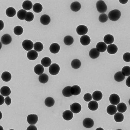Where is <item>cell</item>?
Listing matches in <instances>:
<instances>
[{"instance_id": "obj_1", "label": "cell", "mask_w": 130, "mask_h": 130, "mask_svg": "<svg viewBox=\"0 0 130 130\" xmlns=\"http://www.w3.org/2000/svg\"><path fill=\"white\" fill-rule=\"evenodd\" d=\"M121 16V13L119 10L117 9L111 10L108 13V17L111 21H116L120 19Z\"/></svg>"}, {"instance_id": "obj_2", "label": "cell", "mask_w": 130, "mask_h": 130, "mask_svg": "<svg viewBox=\"0 0 130 130\" xmlns=\"http://www.w3.org/2000/svg\"><path fill=\"white\" fill-rule=\"evenodd\" d=\"M96 8L98 12L104 13L107 10V6L103 1H99L96 3Z\"/></svg>"}, {"instance_id": "obj_3", "label": "cell", "mask_w": 130, "mask_h": 130, "mask_svg": "<svg viewBox=\"0 0 130 130\" xmlns=\"http://www.w3.org/2000/svg\"><path fill=\"white\" fill-rule=\"evenodd\" d=\"M49 72L52 75H56L60 71V67L57 64H52L50 66L49 69Z\"/></svg>"}, {"instance_id": "obj_4", "label": "cell", "mask_w": 130, "mask_h": 130, "mask_svg": "<svg viewBox=\"0 0 130 130\" xmlns=\"http://www.w3.org/2000/svg\"><path fill=\"white\" fill-rule=\"evenodd\" d=\"M23 47L26 51H30L34 47V44L31 40H26L22 43Z\"/></svg>"}, {"instance_id": "obj_5", "label": "cell", "mask_w": 130, "mask_h": 130, "mask_svg": "<svg viewBox=\"0 0 130 130\" xmlns=\"http://www.w3.org/2000/svg\"><path fill=\"white\" fill-rule=\"evenodd\" d=\"M109 101L112 105H117L120 103V98L117 94H112L110 96Z\"/></svg>"}, {"instance_id": "obj_6", "label": "cell", "mask_w": 130, "mask_h": 130, "mask_svg": "<svg viewBox=\"0 0 130 130\" xmlns=\"http://www.w3.org/2000/svg\"><path fill=\"white\" fill-rule=\"evenodd\" d=\"M88 31L87 27L85 25H79L76 28V32L79 35H85L87 33Z\"/></svg>"}, {"instance_id": "obj_7", "label": "cell", "mask_w": 130, "mask_h": 130, "mask_svg": "<svg viewBox=\"0 0 130 130\" xmlns=\"http://www.w3.org/2000/svg\"><path fill=\"white\" fill-rule=\"evenodd\" d=\"M38 118L36 115H29L27 117V121L30 125H34L37 122Z\"/></svg>"}, {"instance_id": "obj_8", "label": "cell", "mask_w": 130, "mask_h": 130, "mask_svg": "<svg viewBox=\"0 0 130 130\" xmlns=\"http://www.w3.org/2000/svg\"><path fill=\"white\" fill-rule=\"evenodd\" d=\"M82 107L78 103H74L70 105V110L73 113L77 114L81 111Z\"/></svg>"}, {"instance_id": "obj_9", "label": "cell", "mask_w": 130, "mask_h": 130, "mask_svg": "<svg viewBox=\"0 0 130 130\" xmlns=\"http://www.w3.org/2000/svg\"><path fill=\"white\" fill-rule=\"evenodd\" d=\"M94 125L93 120L90 118H85L83 121V125L84 127L87 128H90Z\"/></svg>"}, {"instance_id": "obj_10", "label": "cell", "mask_w": 130, "mask_h": 130, "mask_svg": "<svg viewBox=\"0 0 130 130\" xmlns=\"http://www.w3.org/2000/svg\"><path fill=\"white\" fill-rule=\"evenodd\" d=\"M12 41V37L8 34H5L1 38V42L3 44H9Z\"/></svg>"}, {"instance_id": "obj_11", "label": "cell", "mask_w": 130, "mask_h": 130, "mask_svg": "<svg viewBox=\"0 0 130 130\" xmlns=\"http://www.w3.org/2000/svg\"><path fill=\"white\" fill-rule=\"evenodd\" d=\"M38 56L37 52L34 50H31L27 53V56L29 59L30 60H34L37 59Z\"/></svg>"}, {"instance_id": "obj_12", "label": "cell", "mask_w": 130, "mask_h": 130, "mask_svg": "<svg viewBox=\"0 0 130 130\" xmlns=\"http://www.w3.org/2000/svg\"><path fill=\"white\" fill-rule=\"evenodd\" d=\"M62 117L66 121L72 120L73 117V112L71 111L67 110L64 111L62 113Z\"/></svg>"}, {"instance_id": "obj_13", "label": "cell", "mask_w": 130, "mask_h": 130, "mask_svg": "<svg viewBox=\"0 0 130 130\" xmlns=\"http://www.w3.org/2000/svg\"><path fill=\"white\" fill-rule=\"evenodd\" d=\"M107 48V45L103 42H100L96 45V49L99 52L101 53L105 52Z\"/></svg>"}, {"instance_id": "obj_14", "label": "cell", "mask_w": 130, "mask_h": 130, "mask_svg": "<svg viewBox=\"0 0 130 130\" xmlns=\"http://www.w3.org/2000/svg\"><path fill=\"white\" fill-rule=\"evenodd\" d=\"M60 47L59 44L56 43H53L51 45L50 47V50L51 53L56 54L59 52Z\"/></svg>"}, {"instance_id": "obj_15", "label": "cell", "mask_w": 130, "mask_h": 130, "mask_svg": "<svg viewBox=\"0 0 130 130\" xmlns=\"http://www.w3.org/2000/svg\"><path fill=\"white\" fill-rule=\"evenodd\" d=\"M80 43L83 46H87L90 44L91 39L89 36L83 35L82 36L80 39Z\"/></svg>"}, {"instance_id": "obj_16", "label": "cell", "mask_w": 130, "mask_h": 130, "mask_svg": "<svg viewBox=\"0 0 130 130\" xmlns=\"http://www.w3.org/2000/svg\"><path fill=\"white\" fill-rule=\"evenodd\" d=\"M107 50L108 53L110 54H115L118 51V48L116 45L114 44H111L108 46Z\"/></svg>"}, {"instance_id": "obj_17", "label": "cell", "mask_w": 130, "mask_h": 130, "mask_svg": "<svg viewBox=\"0 0 130 130\" xmlns=\"http://www.w3.org/2000/svg\"><path fill=\"white\" fill-rule=\"evenodd\" d=\"M0 92H1V94L3 96H6H6H8L10 95L11 91L10 90V88L9 87L7 86H4L1 89Z\"/></svg>"}, {"instance_id": "obj_18", "label": "cell", "mask_w": 130, "mask_h": 130, "mask_svg": "<svg viewBox=\"0 0 130 130\" xmlns=\"http://www.w3.org/2000/svg\"><path fill=\"white\" fill-rule=\"evenodd\" d=\"M40 22L44 25H48L51 21V19L49 15L44 14L40 18Z\"/></svg>"}, {"instance_id": "obj_19", "label": "cell", "mask_w": 130, "mask_h": 130, "mask_svg": "<svg viewBox=\"0 0 130 130\" xmlns=\"http://www.w3.org/2000/svg\"><path fill=\"white\" fill-rule=\"evenodd\" d=\"M81 8V5L78 2H75L71 4L70 8L74 12H77L80 10Z\"/></svg>"}, {"instance_id": "obj_20", "label": "cell", "mask_w": 130, "mask_h": 130, "mask_svg": "<svg viewBox=\"0 0 130 130\" xmlns=\"http://www.w3.org/2000/svg\"><path fill=\"white\" fill-rule=\"evenodd\" d=\"M89 55L91 58L95 59L99 57L100 52L98 51L96 48H92L89 51Z\"/></svg>"}, {"instance_id": "obj_21", "label": "cell", "mask_w": 130, "mask_h": 130, "mask_svg": "<svg viewBox=\"0 0 130 130\" xmlns=\"http://www.w3.org/2000/svg\"><path fill=\"white\" fill-rule=\"evenodd\" d=\"M44 69L43 66L40 64L36 65L34 68V72L38 75H41L44 72Z\"/></svg>"}, {"instance_id": "obj_22", "label": "cell", "mask_w": 130, "mask_h": 130, "mask_svg": "<svg viewBox=\"0 0 130 130\" xmlns=\"http://www.w3.org/2000/svg\"><path fill=\"white\" fill-rule=\"evenodd\" d=\"M103 95L102 92L99 91H96L93 92L92 95L93 99L96 101H99L102 99Z\"/></svg>"}, {"instance_id": "obj_23", "label": "cell", "mask_w": 130, "mask_h": 130, "mask_svg": "<svg viewBox=\"0 0 130 130\" xmlns=\"http://www.w3.org/2000/svg\"><path fill=\"white\" fill-rule=\"evenodd\" d=\"M88 108L91 111H96L99 108V104L96 101H91L88 104Z\"/></svg>"}, {"instance_id": "obj_24", "label": "cell", "mask_w": 130, "mask_h": 130, "mask_svg": "<svg viewBox=\"0 0 130 130\" xmlns=\"http://www.w3.org/2000/svg\"><path fill=\"white\" fill-rule=\"evenodd\" d=\"M104 41L105 44H111L114 42V37L111 34H107L104 38Z\"/></svg>"}, {"instance_id": "obj_25", "label": "cell", "mask_w": 130, "mask_h": 130, "mask_svg": "<svg viewBox=\"0 0 130 130\" xmlns=\"http://www.w3.org/2000/svg\"><path fill=\"white\" fill-rule=\"evenodd\" d=\"M81 92V89L79 86L75 85L71 87V92L74 95H79Z\"/></svg>"}, {"instance_id": "obj_26", "label": "cell", "mask_w": 130, "mask_h": 130, "mask_svg": "<svg viewBox=\"0 0 130 130\" xmlns=\"http://www.w3.org/2000/svg\"><path fill=\"white\" fill-rule=\"evenodd\" d=\"M125 76L121 72H118L115 73L114 75V78L116 81L121 82L124 80Z\"/></svg>"}, {"instance_id": "obj_27", "label": "cell", "mask_w": 130, "mask_h": 130, "mask_svg": "<svg viewBox=\"0 0 130 130\" xmlns=\"http://www.w3.org/2000/svg\"><path fill=\"white\" fill-rule=\"evenodd\" d=\"M117 111L116 107L113 105H109L107 108V112L110 115H114L117 112Z\"/></svg>"}, {"instance_id": "obj_28", "label": "cell", "mask_w": 130, "mask_h": 130, "mask_svg": "<svg viewBox=\"0 0 130 130\" xmlns=\"http://www.w3.org/2000/svg\"><path fill=\"white\" fill-rule=\"evenodd\" d=\"M22 7L24 10H29L33 7V5L32 2L27 0L24 1L23 3Z\"/></svg>"}, {"instance_id": "obj_29", "label": "cell", "mask_w": 130, "mask_h": 130, "mask_svg": "<svg viewBox=\"0 0 130 130\" xmlns=\"http://www.w3.org/2000/svg\"><path fill=\"white\" fill-rule=\"evenodd\" d=\"M116 108H117V111H118L119 112L121 113H124L125 112L127 109V105H126L123 102L118 104Z\"/></svg>"}, {"instance_id": "obj_30", "label": "cell", "mask_w": 130, "mask_h": 130, "mask_svg": "<svg viewBox=\"0 0 130 130\" xmlns=\"http://www.w3.org/2000/svg\"><path fill=\"white\" fill-rule=\"evenodd\" d=\"M11 75L8 72H5L2 74V79L5 82L10 81L11 79Z\"/></svg>"}, {"instance_id": "obj_31", "label": "cell", "mask_w": 130, "mask_h": 130, "mask_svg": "<svg viewBox=\"0 0 130 130\" xmlns=\"http://www.w3.org/2000/svg\"><path fill=\"white\" fill-rule=\"evenodd\" d=\"M41 62L42 65L43 67H50L51 65L52 61L50 58L46 57L42 59Z\"/></svg>"}, {"instance_id": "obj_32", "label": "cell", "mask_w": 130, "mask_h": 130, "mask_svg": "<svg viewBox=\"0 0 130 130\" xmlns=\"http://www.w3.org/2000/svg\"><path fill=\"white\" fill-rule=\"evenodd\" d=\"M71 86H67L64 88L62 91V95L66 97H69L72 95L71 92Z\"/></svg>"}, {"instance_id": "obj_33", "label": "cell", "mask_w": 130, "mask_h": 130, "mask_svg": "<svg viewBox=\"0 0 130 130\" xmlns=\"http://www.w3.org/2000/svg\"><path fill=\"white\" fill-rule=\"evenodd\" d=\"M27 13V11L24 10V9H21L19 10L17 13V16L18 19L21 20H25Z\"/></svg>"}, {"instance_id": "obj_34", "label": "cell", "mask_w": 130, "mask_h": 130, "mask_svg": "<svg viewBox=\"0 0 130 130\" xmlns=\"http://www.w3.org/2000/svg\"><path fill=\"white\" fill-rule=\"evenodd\" d=\"M64 43L67 46H70L74 42V39L71 36H67L64 38Z\"/></svg>"}, {"instance_id": "obj_35", "label": "cell", "mask_w": 130, "mask_h": 130, "mask_svg": "<svg viewBox=\"0 0 130 130\" xmlns=\"http://www.w3.org/2000/svg\"><path fill=\"white\" fill-rule=\"evenodd\" d=\"M6 14L9 17H13L16 15V11L14 8L10 7L6 10Z\"/></svg>"}, {"instance_id": "obj_36", "label": "cell", "mask_w": 130, "mask_h": 130, "mask_svg": "<svg viewBox=\"0 0 130 130\" xmlns=\"http://www.w3.org/2000/svg\"><path fill=\"white\" fill-rule=\"evenodd\" d=\"M55 104V100L52 97H48L45 100V104L46 106L51 107L53 106Z\"/></svg>"}, {"instance_id": "obj_37", "label": "cell", "mask_w": 130, "mask_h": 130, "mask_svg": "<svg viewBox=\"0 0 130 130\" xmlns=\"http://www.w3.org/2000/svg\"><path fill=\"white\" fill-rule=\"evenodd\" d=\"M39 81L43 84H45L47 83L49 80L48 75L45 73H43L39 76Z\"/></svg>"}, {"instance_id": "obj_38", "label": "cell", "mask_w": 130, "mask_h": 130, "mask_svg": "<svg viewBox=\"0 0 130 130\" xmlns=\"http://www.w3.org/2000/svg\"><path fill=\"white\" fill-rule=\"evenodd\" d=\"M71 66L73 69H78L81 66V62L79 59H73L71 62Z\"/></svg>"}, {"instance_id": "obj_39", "label": "cell", "mask_w": 130, "mask_h": 130, "mask_svg": "<svg viewBox=\"0 0 130 130\" xmlns=\"http://www.w3.org/2000/svg\"><path fill=\"white\" fill-rule=\"evenodd\" d=\"M114 119L117 122H121L124 120V116L121 113H116L114 116Z\"/></svg>"}, {"instance_id": "obj_40", "label": "cell", "mask_w": 130, "mask_h": 130, "mask_svg": "<svg viewBox=\"0 0 130 130\" xmlns=\"http://www.w3.org/2000/svg\"><path fill=\"white\" fill-rule=\"evenodd\" d=\"M33 10L35 13H40L43 10V6L40 3H36L32 7Z\"/></svg>"}, {"instance_id": "obj_41", "label": "cell", "mask_w": 130, "mask_h": 130, "mask_svg": "<svg viewBox=\"0 0 130 130\" xmlns=\"http://www.w3.org/2000/svg\"><path fill=\"white\" fill-rule=\"evenodd\" d=\"M34 50L37 52H41L43 49V45L40 42H36L34 46Z\"/></svg>"}, {"instance_id": "obj_42", "label": "cell", "mask_w": 130, "mask_h": 130, "mask_svg": "<svg viewBox=\"0 0 130 130\" xmlns=\"http://www.w3.org/2000/svg\"><path fill=\"white\" fill-rule=\"evenodd\" d=\"M13 32L15 35L20 36L22 34L23 32H24V30H23L22 27L21 26H18L14 28Z\"/></svg>"}, {"instance_id": "obj_43", "label": "cell", "mask_w": 130, "mask_h": 130, "mask_svg": "<svg viewBox=\"0 0 130 130\" xmlns=\"http://www.w3.org/2000/svg\"><path fill=\"white\" fill-rule=\"evenodd\" d=\"M121 73L125 76H129L130 75V67L129 66L124 67L122 69Z\"/></svg>"}, {"instance_id": "obj_44", "label": "cell", "mask_w": 130, "mask_h": 130, "mask_svg": "<svg viewBox=\"0 0 130 130\" xmlns=\"http://www.w3.org/2000/svg\"><path fill=\"white\" fill-rule=\"evenodd\" d=\"M34 14L32 12H27L25 18V21H27V22H31L34 20Z\"/></svg>"}, {"instance_id": "obj_45", "label": "cell", "mask_w": 130, "mask_h": 130, "mask_svg": "<svg viewBox=\"0 0 130 130\" xmlns=\"http://www.w3.org/2000/svg\"><path fill=\"white\" fill-rule=\"evenodd\" d=\"M99 21L101 23H105L108 21V16L105 13H102L99 18Z\"/></svg>"}, {"instance_id": "obj_46", "label": "cell", "mask_w": 130, "mask_h": 130, "mask_svg": "<svg viewBox=\"0 0 130 130\" xmlns=\"http://www.w3.org/2000/svg\"><path fill=\"white\" fill-rule=\"evenodd\" d=\"M83 99L86 102H89L92 100V95L90 93H86L84 95Z\"/></svg>"}, {"instance_id": "obj_47", "label": "cell", "mask_w": 130, "mask_h": 130, "mask_svg": "<svg viewBox=\"0 0 130 130\" xmlns=\"http://www.w3.org/2000/svg\"><path fill=\"white\" fill-rule=\"evenodd\" d=\"M123 59L126 62H130V53H124L123 56Z\"/></svg>"}, {"instance_id": "obj_48", "label": "cell", "mask_w": 130, "mask_h": 130, "mask_svg": "<svg viewBox=\"0 0 130 130\" xmlns=\"http://www.w3.org/2000/svg\"><path fill=\"white\" fill-rule=\"evenodd\" d=\"M5 102L7 105H10L11 103V99L9 96H7L5 99Z\"/></svg>"}, {"instance_id": "obj_49", "label": "cell", "mask_w": 130, "mask_h": 130, "mask_svg": "<svg viewBox=\"0 0 130 130\" xmlns=\"http://www.w3.org/2000/svg\"><path fill=\"white\" fill-rule=\"evenodd\" d=\"M27 130H37V128L34 125H30V126H29V127H28V128H27Z\"/></svg>"}, {"instance_id": "obj_50", "label": "cell", "mask_w": 130, "mask_h": 130, "mask_svg": "<svg viewBox=\"0 0 130 130\" xmlns=\"http://www.w3.org/2000/svg\"><path fill=\"white\" fill-rule=\"evenodd\" d=\"M126 84L129 87H130V77L129 76L127 78V79H126Z\"/></svg>"}, {"instance_id": "obj_51", "label": "cell", "mask_w": 130, "mask_h": 130, "mask_svg": "<svg viewBox=\"0 0 130 130\" xmlns=\"http://www.w3.org/2000/svg\"><path fill=\"white\" fill-rule=\"evenodd\" d=\"M0 98H1V102H0V105H2V104H4L5 101V99L4 97H3L2 95H0Z\"/></svg>"}, {"instance_id": "obj_52", "label": "cell", "mask_w": 130, "mask_h": 130, "mask_svg": "<svg viewBox=\"0 0 130 130\" xmlns=\"http://www.w3.org/2000/svg\"><path fill=\"white\" fill-rule=\"evenodd\" d=\"M4 22L1 20V29H0L1 30L3 29V28H4Z\"/></svg>"}, {"instance_id": "obj_53", "label": "cell", "mask_w": 130, "mask_h": 130, "mask_svg": "<svg viewBox=\"0 0 130 130\" xmlns=\"http://www.w3.org/2000/svg\"><path fill=\"white\" fill-rule=\"evenodd\" d=\"M127 2H128V1H127H127H121V0L120 1V0H119V2L122 4H125L127 3Z\"/></svg>"}, {"instance_id": "obj_54", "label": "cell", "mask_w": 130, "mask_h": 130, "mask_svg": "<svg viewBox=\"0 0 130 130\" xmlns=\"http://www.w3.org/2000/svg\"><path fill=\"white\" fill-rule=\"evenodd\" d=\"M98 129H102V130H103V129H102V128H98V129H97V130H98Z\"/></svg>"}]
</instances>
